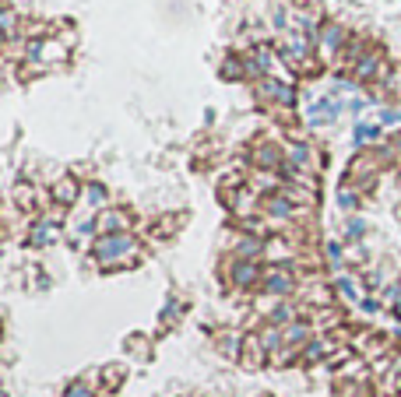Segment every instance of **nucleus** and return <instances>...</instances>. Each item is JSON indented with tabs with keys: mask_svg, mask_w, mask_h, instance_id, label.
Masks as SVG:
<instances>
[{
	"mask_svg": "<svg viewBox=\"0 0 401 397\" xmlns=\"http://www.w3.org/2000/svg\"><path fill=\"white\" fill-rule=\"evenodd\" d=\"M123 250H131V239H127V236H116V239H106L102 247H99V257L109 260V257H116V253H123Z\"/></svg>",
	"mask_w": 401,
	"mask_h": 397,
	"instance_id": "f257e3e1",
	"label": "nucleus"
},
{
	"mask_svg": "<svg viewBox=\"0 0 401 397\" xmlns=\"http://www.w3.org/2000/svg\"><path fill=\"white\" fill-rule=\"evenodd\" d=\"M268 95L279 99V102H292V91H289L285 84H268Z\"/></svg>",
	"mask_w": 401,
	"mask_h": 397,
	"instance_id": "f03ea898",
	"label": "nucleus"
},
{
	"mask_svg": "<svg viewBox=\"0 0 401 397\" xmlns=\"http://www.w3.org/2000/svg\"><path fill=\"white\" fill-rule=\"evenodd\" d=\"M268 288H271V292H285V288H289V278H285V274H279V278L268 282Z\"/></svg>",
	"mask_w": 401,
	"mask_h": 397,
	"instance_id": "7ed1b4c3",
	"label": "nucleus"
},
{
	"mask_svg": "<svg viewBox=\"0 0 401 397\" xmlns=\"http://www.w3.org/2000/svg\"><path fill=\"white\" fill-rule=\"evenodd\" d=\"M71 397H88V394L85 390H71Z\"/></svg>",
	"mask_w": 401,
	"mask_h": 397,
	"instance_id": "20e7f679",
	"label": "nucleus"
}]
</instances>
